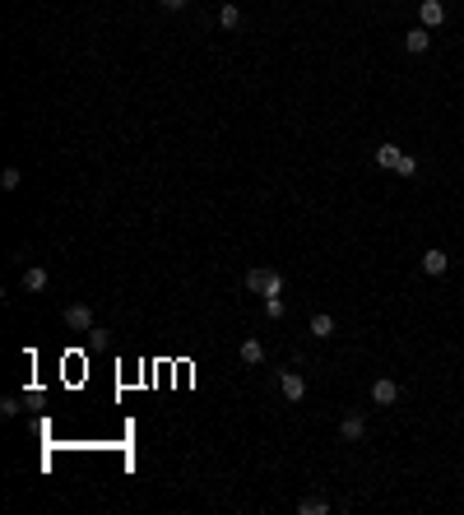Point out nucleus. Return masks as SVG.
I'll use <instances>...</instances> for the list:
<instances>
[{"instance_id": "obj_1", "label": "nucleus", "mask_w": 464, "mask_h": 515, "mask_svg": "<svg viewBox=\"0 0 464 515\" xmlns=\"http://www.w3.org/2000/svg\"><path fill=\"white\" fill-rule=\"evenodd\" d=\"M418 19H422V28H441V24H446V5H441V0H422V5H418Z\"/></svg>"}, {"instance_id": "obj_2", "label": "nucleus", "mask_w": 464, "mask_h": 515, "mask_svg": "<svg viewBox=\"0 0 464 515\" xmlns=\"http://www.w3.org/2000/svg\"><path fill=\"white\" fill-rule=\"evenodd\" d=\"M278 390H283V399H288V404H297V399L307 395V381H302L297 372H283V376H278Z\"/></svg>"}, {"instance_id": "obj_3", "label": "nucleus", "mask_w": 464, "mask_h": 515, "mask_svg": "<svg viewBox=\"0 0 464 515\" xmlns=\"http://www.w3.org/2000/svg\"><path fill=\"white\" fill-rule=\"evenodd\" d=\"M65 325L70 329H93V311L84 307V302H75V307H65Z\"/></svg>"}, {"instance_id": "obj_4", "label": "nucleus", "mask_w": 464, "mask_h": 515, "mask_svg": "<svg viewBox=\"0 0 464 515\" xmlns=\"http://www.w3.org/2000/svg\"><path fill=\"white\" fill-rule=\"evenodd\" d=\"M404 47L413 51V56H422V51L432 47V28H409L404 33Z\"/></svg>"}, {"instance_id": "obj_5", "label": "nucleus", "mask_w": 464, "mask_h": 515, "mask_svg": "<svg viewBox=\"0 0 464 515\" xmlns=\"http://www.w3.org/2000/svg\"><path fill=\"white\" fill-rule=\"evenodd\" d=\"M422 269H427V274H432V279H441V274H446V269H450V255H446V251H427V255H422Z\"/></svg>"}, {"instance_id": "obj_6", "label": "nucleus", "mask_w": 464, "mask_h": 515, "mask_svg": "<svg viewBox=\"0 0 464 515\" xmlns=\"http://www.w3.org/2000/svg\"><path fill=\"white\" fill-rule=\"evenodd\" d=\"M237 358L247 362V367H260V362H265V343H260V339H242Z\"/></svg>"}, {"instance_id": "obj_7", "label": "nucleus", "mask_w": 464, "mask_h": 515, "mask_svg": "<svg viewBox=\"0 0 464 515\" xmlns=\"http://www.w3.org/2000/svg\"><path fill=\"white\" fill-rule=\"evenodd\" d=\"M339 432H343V441H357L367 432V418H362V413H348V418L339 422Z\"/></svg>"}, {"instance_id": "obj_8", "label": "nucleus", "mask_w": 464, "mask_h": 515, "mask_svg": "<svg viewBox=\"0 0 464 515\" xmlns=\"http://www.w3.org/2000/svg\"><path fill=\"white\" fill-rule=\"evenodd\" d=\"M371 399H376V404H395V399H400V386H395V381H376V386H371Z\"/></svg>"}, {"instance_id": "obj_9", "label": "nucleus", "mask_w": 464, "mask_h": 515, "mask_svg": "<svg viewBox=\"0 0 464 515\" xmlns=\"http://www.w3.org/2000/svg\"><path fill=\"white\" fill-rule=\"evenodd\" d=\"M24 288H28V293H42V288H46V269L28 265V269H24Z\"/></svg>"}, {"instance_id": "obj_10", "label": "nucleus", "mask_w": 464, "mask_h": 515, "mask_svg": "<svg viewBox=\"0 0 464 515\" xmlns=\"http://www.w3.org/2000/svg\"><path fill=\"white\" fill-rule=\"evenodd\" d=\"M400 149H395V144H376V163H381V168H390V172H395V168H400Z\"/></svg>"}, {"instance_id": "obj_11", "label": "nucleus", "mask_w": 464, "mask_h": 515, "mask_svg": "<svg viewBox=\"0 0 464 515\" xmlns=\"http://www.w3.org/2000/svg\"><path fill=\"white\" fill-rule=\"evenodd\" d=\"M311 334H316V339H330V334H334V316H311Z\"/></svg>"}, {"instance_id": "obj_12", "label": "nucleus", "mask_w": 464, "mask_h": 515, "mask_svg": "<svg viewBox=\"0 0 464 515\" xmlns=\"http://www.w3.org/2000/svg\"><path fill=\"white\" fill-rule=\"evenodd\" d=\"M265 283H269V269H247V293L265 297Z\"/></svg>"}, {"instance_id": "obj_13", "label": "nucleus", "mask_w": 464, "mask_h": 515, "mask_svg": "<svg viewBox=\"0 0 464 515\" xmlns=\"http://www.w3.org/2000/svg\"><path fill=\"white\" fill-rule=\"evenodd\" d=\"M297 511H302V515H325V511H330V501H325V497H307Z\"/></svg>"}, {"instance_id": "obj_14", "label": "nucleus", "mask_w": 464, "mask_h": 515, "mask_svg": "<svg viewBox=\"0 0 464 515\" xmlns=\"http://www.w3.org/2000/svg\"><path fill=\"white\" fill-rule=\"evenodd\" d=\"M218 24H223V28H237V24H242V10H237V5H223V10H218Z\"/></svg>"}, {"instance_id": "obj_15", "label": "nucleus", "mask_w": 464, "mask_h": 515, "mask_svg": "<svg viewBox=\"0 0 464 515\" xmlns=\"http://www.w3.org/2000/svg\"><path fill=\"white\" fill-rule=\"evenodd\" d=\"M265 297H283V274L269 269V283H265Z\"/></svg>"}, {"instance_id": "obj_16", "label": "nucleus", "mask_w": 464, "mask_h": 515, "mask_svg": "<svg viewBox=\"0 0 464 515\" xmlns=\"http://www.w3.org/2000/svg\"><path fill=\"white\" fill-rule=\"evenodd\" d=\"M265 316H269V320H283V297H265Z\"/></svg>"}, {"instance_id": "obj_17", "label": "nucleus", "mask_w": 464, "mask_h": 515, "mask_svg": "<svg viewBox=\"0 0 464 515\" xmlns=\"http://www.w3.org/2000/svg\"><path fill=\"white\" fill-rule=\"evenodd\" d=\"M0 190H19V168H5V172H0Z\"/></svg>"}, {"instance_id": "obj_18", "label": "nucleus", "mask_w": 464, "mask_h": 515, "mask_svg": "<svg viewBox=\"0 0 464 515\" xmlns=\"http://www.w3.org/2000/svg\"><path fill=\"white\" fill-rule=\"evenodd\" d=\"M395 172H400V177H413V172H418V158H413V154H404V158H400V168H395Z\"/></svg>"}, {"instance_id": "obj_19", "label": "nucleus", "mask_w": 464, "mask_h": 515, "mask_svg": "<svg viewBox=\"0 0 464 515\" xmlns=\"http://www.w3.org/2000/svg\"><path fill=\"white\" fill-rule=\"evenodd\" d=\"M15 413H19V399H15V395H10V399L0 404V418H15Z\"/></svg>"}, {"instance_id": "obj_20", "label": "nucleus", "mask_w": 464, "mask_h": 515, "mask_svg": "<svg viewBox=\"0 0 464 515\" xmlns=\"http://www.w3.org/2000/svg\"><path fill=\"white\" fill-rule=\"evenodd\" d=\"M158 5H163V10H181L186 0H158Z\"/></svg>"}]
</instances>
